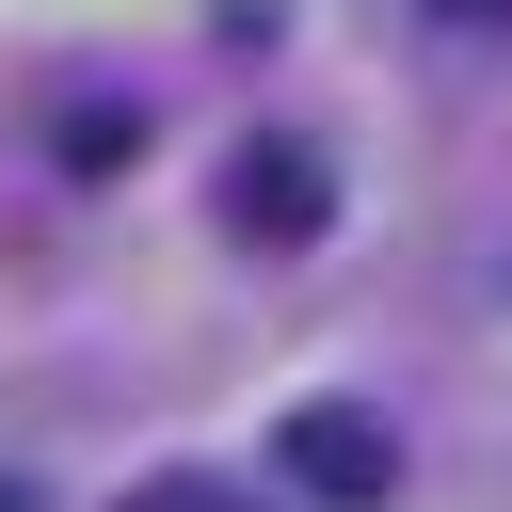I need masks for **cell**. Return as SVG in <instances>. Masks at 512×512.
Segmentation results:
<instances>
[{
  "mask_svg": "<svg viewBox=\"0 0 512 512\" xmlns=\"http://www.w3.org/2000/svg\"><path fill=\"white\" fill-rule=\"evenodd\" d=\"M224 224H240V240H272V256H288V240H320V160H304V144H240Z\"/></svg>",
  "mask_w": 512,
  "mask_h": 512,
  "instance_id": "7a4b0ae2",
  "label": "cell"
},
{
  "mask_svg": "<svg viewBox=\"0 0 512 512\" xmlns=\"http://www.w3.org/2000/svg\"><path fill=\"white\" fill-rule=\"evenodd\" d=\"M0 512H48V496H32V480H0Z\"/></svg>",
  "mask_w": 512,
  "mask_h": 512,
  "instance_id": "5b68a950",
  "label": "cell"
},
{
  "mask_svg": "<svg viewBox=\"0 0 512 512\" xmlns=\"http://www.w3.org/2000/svg\"><path fill=\"white\" fill-rule=\"evenodd\" d=\"M112 160H144V112L80 96V112H64V176H112Z\"/></svg>",
  "mask_w": 512,
  "mask_h": 512,
  "instance_id": "3957f363",
  "label": "cell"
},
{
  "mask_svg": "<svg viewBox=\"0 0 512 512\" xmlns=\"http://www.w3.org/2000/svg\"><path fill=\"white\" fill-rule=\"evenodd\" d=\"M272 464H288L304 496H336V512H384V496H400V432H384L368 400H304V416L272 432Z\"/></svg>",
  "mask_w": 512,
  "mask_h": 512,
  "instance_id": "6da1fadb",
  "label": "cell"
},
{
  "mask_svg": "<svg viewBox=\"0 0 512 512\" xmlns=\"http://www.w3.org/2000/svg\"><path fill=\"white\" fill-rule=\"evenodd\" d=\"M144 512H224V496H208V480H160V496H144Z\"/></svg>",
  "mask_w": 512,
  "mask_h": 512,
  "instance_id": "277c9868",
  "label": "cell"
}]
</instances>
